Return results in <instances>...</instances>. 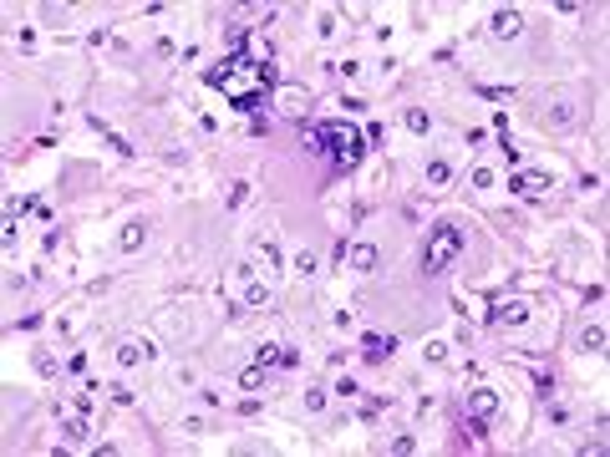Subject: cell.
<instances>
[{
  "label": "cell",
  "mask_w": 610,
  "mask_h": 457,
  "mask_svg": "<svg viewBox=\"0 0 610 457\" xmlns=\"http://www.w3.org/2000/svg\"><path fill=\"white\" fill-rule=\"evenodd\" d=\"M326 158L336 163V168H356L361 158H366V137L351 128V122H326Z\"/></svg>",
  "instance_id": "1"
},
{
  "label": "cell",
  "mask_w": 610,
  "mask_h": 457,
  "mask_svg": "<svg viewBox=\"0 0 610 457\" xmlns=\"http://www.w3.org/2000/svg\"><path fill=\"white\" fill-rule=\"evenodd\" d=\"M458 254H463V229H458V224H438L433 234H427L422 264H427V274H443V269H453Z\"/></svg>",
  "instance_id": "2"
},
{
  "label": "cell",
  "mask_w": 610,
  "mask_h": 457,
  "mask_svg": "<svg viewBox=\"0 0 610 457\" xmlns=\"http://www.w3.org/2000/svg\"><path fill=\"white\" fill-rule=\"evenodd\" d=\"M509 193H518V198H539V193H549V173H539V168H518V173H509Z\"/></svg>",
  "instance_id": "3"
},
{
  "label": "cell",
  "mask_w": 610,
  "mask_h": 457,
  "mask_svg": "<svg viewBox=\"0 0 610 457\" xmlns=\"http://www.w3.org/2000/svg\"><path fill=\"white\" fill-rule=\"evenodd\" d=\"M534 315V305L524 300V295H509V300H494V320L499 325H524Z\"/></svg>",
  "instance_id": "4"
},
{
  "label": "cell",
  "mask_w": 610,
  "mask_h": 457,
  "mask_svg": "<svg viewBox=\"0 0 610 457\" xmlns=\"http://www.w3.org/2000/svg\"><path fill=\"white\" fill-rule=\"evenodd\" d=\"M488 30H494L499 41H518V36H524V16L504 6V11H494V16H488Z\"/></svg>",
  "instance_id": "5"
},
{
  "label": "cell",
  "mask_w": 610,
  "mask_h": 457,
  "mask_svg": "<svg viewBox=\"0 0 610 457\" xmlns=\"http://www.w3.org/2000/svg\"><path fill=\"white\" fill-rule=\"evenodd\" d=\"M148 356H152V341H148V335H128V341H117V366H122V371H133V366L148 361Z\"/></svg>",
  "instance_id": "6"
},
{
  "label": "cell",
  "mask_w": 610,
  "mask_h": 457,
  "mask_svg": "<svg viewBox=\"0 0 610 457\" xmlns=\"http://www.w3.org/2000/svg\"><path fill=\"white\" fill-rule=\"evenodd\" d=\"M468 417H478V422L499 417V391H494V386H473V391H468Z\"/></svg>",
  "instance_id": "7"
},
{
  "label": "cell",
  "mask_w": 610,
  "mask_h": 457,
  "mask_svg": "<svg viewBox=\"0 0 610 457\" xmlns=\"http://www.w3.org/2000/svg\"><path fill=\"white\" fill-rule=\"evenodd\" d=\"M274 107L290 112V117H300L305 112V86L300 81H280V86H274Z\"/></svg>",
  "instance_id": "8"
},
{
  "label": "cell",
  "mask_w": 610,
  "mask_h": 457,
  "mask_svg": "<svg viewBox=\"0 0 610 457\" xmlns=\"http://www.w3.org/2000/svg\"><path fill=\"white\" fill-rule=\"evenodd\" d=\"M392 351H396V335H377V330L361 335V356H366V361H387Z\"/></svg>",
  "instance_id": "9"
},
{
  "label": "cell",
  "mask_w": 610,
  "mask_h": 457,
  "mask_svg": "<svg viewBox=\"0 0 610 457\" xmlns=\"http://www.w3.org/2000/svg\"><path fill=\"white\" fill-rule=\"evenodd\" d=\"M143 239H148V224H143V219H133V224H122L117 249H122V254H133V249H143Z\"/></svg>",
  "instance_id": "10"
},
{
  "label": "cell",
  "mask_w": 610,
  "mask_h": 457,
  "mask_svg": "<svg viewBox=\"0 0 610 457\" xmlns=\"http://www.w3.org/2000/svg\"><path fill=\"white\" fill-rule=\"evenodd\" d=\"M244 310H265V305H270V285L265 280H244Z\"/></svg>",
  "instance_id": "11"
},
{
  "label": "cell",
  "mask_w": 610,
  "mask_h": 457,
  "mask_svg": "<svg viewBox=\"0 0 610 457\" xmlns=\"http://www.w3.org/2000/svg\"><path fill=\"white\" fill-rule=\"evenodd\" d=\"M448 183H453V163L433 158V163H427V188H448Z\"/></svg>",
  "instance_id": "12"
},
{
  "label": "cell",
  "mask_w": 610,
  "mask_h": 457,
  "mask_svg": "<svg viewBox=\"0 0 610 457\" xmlns=\"http://www.w3.org/2000/svg\"><path fill=\"white\" fill-rule=\"evenodd\" d=\"M580 351H585V356H600V351H605V325H585V330H580Z\"/></svg>",
  "instance_id": "13"
},
{
  "label": "cell",
  "mask_w": 610,
  "mask_h": 457,
  "mask_svg": "<svg viewBox=\"0 0 610 457\" xmlns=\"http://www.w3.org/2000/svg\"><path fill=\"white\" fill-rule=\"evenodd\" d=\"M351 269L356 274H372L377 269V249H372V244H356V249H351Z\"/></svg>",
  "instance_id": "14"
},
{
  "label": "cell",
  "mask_w": 610,
  "mask_h": 457,
  "mask_svg": "<svg viewBox=\"0 0 610 457\" xmlns=\"http://www.w3.org/2000/svg\"><path fill=\"white\" fill-rule=\"evenodd\" d=\"M61 432H67V442L82 447V442H87V422H82V417H61Z\"/></svg>",
  "instance_id": "15"
},
{
  "label": "cell",
  "mask_w": 610,
  "mask_h": 457,
  "mask_svg": "<svg viewBox=\"0 0 610 457\" xmlns=\"http://www.w3.org/2000/svg\"><path fill=\"white\" fill-rule=\"evenodd\" d=\"M300 142H305V152H326V122H321V128H305Z\"/></svg>",
  "instance_id": "16"
},
{
  "label": "cell",
  "mask_w": 610,
  "mask_h": 457,
  "mask_svg": "<svg viewBox=\"0 0 610 457\" xmlns=\"http://www.w3.org/2000/svg\"><path fill=\"white\" fill-rule=\"evenodd\" d=\"M239 386H244V391H260V386H265V366H250V371H239Z\"/></svg>",
  "instance_id": "17"
},
{
  "label": "cell",
  "mask_w": 610,
  "mask_h": 457,
  "mask_svg": "<svg viewBox=\"0 0 610 457\" xmlns=\"http://www.w3.org/2000/svg\"><path fill=\"white\" fill-rule=\"evenodd\" d=\"M255 361H260V366H274V361H280V346H274V341H260V346H255Z\"/></svg>",
  "instance_id": "18"
},
{
  "label": "cell",
  "mask_w": 610,
  "mask_h": 457,
  "mask_svg": "<svg viewBox=\"0 0 610 457\" xmlns=\"http://www.w3.org/2000/svg\"><path fill=\"white\" fill-rule=\"evenodd\" d=\"M305 412H311V417H321V412H326V391H321V386L305 391Z\"/></svg>",
  "instance_id": "19"
},
{
  "label": "cell",
  "mask_w": 610,
  "mask_h": 457,
  "mask_svg": "<svg viewBox=\"0 0 610 457\" xmlns=\"http://www.w3.org/2000/svg\"><path fill=\"white\" fill-rule=\"evenodd\" d=\"M107 396H112L117 407H133V391H128V381H112V386H107Z\"/></svg>",
  "instance_id": "20"
},
{
  "label": "cell",
  "mask_w": 610,
  "mask_h": 457,
  "mask_svg": "<svg viewBox=\"0 0 610 457\" xmlns=\"http://www.w3.org/2000/svg\"><path fill=\"white\" fill-rule=\"evenodd\" d=\"M407 128H412V132H427V128H433V117H427L422 107H412V112H407Z\"/></svg>",
  "instance_id": "21"
},
{
  "label": "cell",
  "mask_w": 610,
  "mask_h": 457,
  "mask_svg": "<svg viewBox=\"0 0 610 457\" xmlns=\"http://www.w3.org/2000/svg\"><path fill=\"white\" fill-rule=\"evenodd\" d=\"M260 264H265V274H274V269H280V249L265 244V249H260Z\"/></svg>",
  "instance_id": "22"
},
{
  "label": "cell",
  "mask_w": 610,
  "mask_h": 457,
  "mask_svg": "<svg viewBox=\"0 0 610 457\" xmlns=\"http://www.w3.org/2000/svg\"><path fill=\"white\" fill-rule=\"evenodd\" d=\"M494 183H499L494 168H473V188H494Z\"/></svg>",
  "instance_id": "23"
},
{
  "label": "cell",
  "mask_w": 610,
  "mask_h": 457,
  "mask_svg": "<svg viewBox=\"0 0 610 457\" xmlns=\"http://www.w3.org/2000/svg\"><path fill=\"white\" fill-rule=\"evenodd\" d=\"M244 198H250V183H229V198H224V203H229V208H239Z\"/></svg>",
  "instance_id": "24"
},
{
  "label": "cell",
  "mask_w": 610,
  "mask_h": 457,
  "mask_svg": "<svg viewBox=\"0 0 610 457\" xmlns=\"http://www.w3.org/2000/svg\"><path fill=\"white\" fill-rule=\"evenodd\" d=\"M295 274H316V254H311V249L295 254Z\"/></svg>",
  "instance_id": "25"
},
{
  "label": "cell",
  "mask_w": 610,
  "mask_h": 457,
  "mask_svg": "<svg viewBox=\"0 0 610 457\" xmlns=\"http://www.w3.org/2000/svg\"><path fill=\"white\" fill-rule=\"evenodd\" d=\"M36 371H41V376H56V356H51V351H36Z\"/></svg>",
  "instance_id": "26"
},
{
  "label": "cell",
  "mask_w": 610,
  "mask_h": 457,
  "mask_svg": "<svg viewBox=\"0 0 610 457\" xmlns=\"http://www.w3.org/2000/svg\"><path fill=\"white\" fill-rule=\"evenodd\" d=\"M422 356H427V361H448V341H427Z\"/></svg>",
  "instance_id": "27"
},
{
  "label": "cell",
  "mask_w": 610,
  "mask_h": 457,
  "mask_svg": "<svg viewBox=\"0 0 610 457\" xmlns=\"http://www.w3.org/2000/svg\"><path fill=\"white\" fill-rule=\"evenodd\" d=\"M331 391H336V396H356V381H351V376H341V381H336Z\"/></svg>",
  "instance_id": "28"
}]
</instances>
